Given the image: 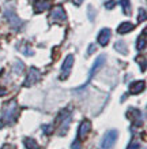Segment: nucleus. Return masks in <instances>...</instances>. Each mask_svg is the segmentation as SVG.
<instances>
[{"instance_id":"nucleus-1","label":"nucleus","mask_w":147,"mask_h":149,"mask_svg":"<svg viewBox=\"0 0 147 149\" xmlns=\"http://www.w3.org/2000/svg\"><path fill=\"white\" fill-rule=\"evenodd\" d=\"M18 116V104L17 100H10L4 103L3 111H1V123L7 126V125H12L15 119Z\"/></svg>"},{"instance_id":"nucleus-2","label":"nucleus","mask_w":147,"mask_h":149,"mask_svg":"<svg viewBox=\"0 0 147 149\" xmlns=\"http://www.w3.org/2000/svg\"><path fill=\"white\" fill-rule=\"evenodd\" d=\"M117 137H119V131L117 130H109L104 136L102 141H101V149H109L112 148L113 145L116 144Z\"/></svg>"},{"instance_id":"nucleus-3","label":"nucleus","mask_w":147,"mask_h":149,"mask_svg":"<svg viewBox=\"0 0 147 149\" xmlns=\"http://www.w3.org/2000/svg\"><path fill=\"white\" fill-rule=\"evenodd\" d=\"M72 66H74V55H68L67 58L64 59V63H63V66H61V75H60V79H66V78L70 75Z\"/></svg>"},{"instance_id":"nucleus-4","label":"nucleus","mask_w":147,"mask_h":149,"mask_svg":"<svg viewBox=\"0 0 147 149\" xmlns=\"http://www.w3.org/2000/svg\"><path fill=\"white\" fill-rule=\"evenodd\" d=\"M67 19V15H66V11L61 6H56L53 7L52 13H50V21L53 22H64Z\"/></svg>"},{"instance_id":"nucleus-5","label":"nucleus","mask_w":147,"mask_h":149,"mask_svg":"<svg viewBox=\"0 0 147 149\" xmlns=\"http://www.w3.org/2000/svg\"><path fill=\"white\" fill-rule=\"evenodd\" d=\"M41 79V72L37 70V68L31 67L29 70V74H27L26 77V81H25V86H31L34 85L36 82H38Z\"/></svg>"},{"instance_id":"nucleus-6","label":"nucleus","mask_w":147,"mask_h":149,"mask_svg":"<svg viewBox=\"0 0 147 149\" xmlns=\"http://www.w3.org/2000/svg\"><path fill=\"white\" fill-rule=\"evenodd\" d=\"M90 131H91V122H90V120H87V119H85L83 122L80 123L79 130H78V140H79V141L85 140L86 137L89 136Z\"/></svg>"},{"instance_id":"nucleus-7","label":"nucleus","mask_w":147,"mask_h":149,"mask_svg":"<svg viewBox=\"0 0 147 149\" xmlns=\"http://www.w3.org/2000/svg\"><path fill=\"white\" fill-rule=\"evenodd\" d=\"M6 18L8 19L10 25H11V27H14V29H19L21 25H22V21L17 17V14L14 13V10H10V8L6 10Z\"/></svg>"},{"instance_id":"nucleus-8","label":"nucleus","mask_w":147,"mask_h":149,"mask_svg":"<svg viewBox=\"0 0 147 149\" xmlns=\"http://www.w3.org/2000/svg\"><path fill=\"white\" fill-rule=\"evenodd\" d=\"M104 63H105V55H101V56H98L97 60L94 62V64H93V67H91V70H90V72H89V79H87V82H86V84H89V81L91 79V78H93V75L95 74V71H98L99 68L102 67ZM86 84H85V85H86ZM85 85H83V86H85ZM83 86H80V88H83ZM80 88H79V89H80Z\"/></svg>"},{"instance_id":"nucleus-9","label":"nucleus","mask_w":147,"mask_h":149,"mask_svg":"<svg viewBox=\"0 0 147 149\" xmlns=\"http://www.w3.org/2000/svg\"><path fill=\"white\" fill-rule=\"evenodd\" d=\"M127 116L132 120V123H134L135 126H140L142 125V113H140V111L136 108H129L128 109V115Z\"/></svg>"},{"instance_id":"nucleus-10","label":"nucleus","mask_w":147,"mask_h":149,"mask_svg":"<svg viewBox=\"0 0 147 149\" xmlns=\"http://www.w3.org/2000/svg\"><path fill=\"white\" fill-rule=\"evenodd\" d=\"M98 44L99 45H108V42H109V40H110V29H108V27H105V29H102L101 32H99V34H98Z\"/></svg>"},{"instance_id":"nucleus-11","label":"nucleus","mask_w":147,"mask_h":149,"mask_svg":"<svg viewBox=\"0 0 147 149\" xmlns=\"http://www.w3.org/2000/svg\"><path fill=\"white\" fill-rule=\"evenodd\" d=\"M144 81H135L132 82L131 85H129V93H132V95H139L140 92L144 91Z\"/></svg>"},{"instance_id":"nucleus-12","label":"nucleus","mask_w":147,"mask_h":149,"mask_svg":"<svg viewBox=\"0 0 147 149\" xmlns=\"http://www.w3.org/2000/svg\"><path fill=\"white\" fill-rule=\"evenodd\" d=\"M50 6H52V0H40V1H36V4H34V11L40 14L45 10H48Z\"/></svg>"},{"instance_id":"nucleus-13","label":"nucleus","mask_w":147,"mask_h":149,"mask_svg":"<svg viewBox=\"0 0 147 149\" xmlns=\"http://www.w3.org/2000/svg\"><path fill=\"white\" fill-rule=\"evenodd\" d=\"M131 30H134V25L131 22H123L120 23V26L117 27V33L119 34H125V33L131 32Z\"/></svg>"},{"instance_id":"nucleus-14","label":"nucleus","mask_w":147,"mask_h":149,"mask_svg":"<svg viewBox=\"0 0 147 149\" xmlns=\"http://www.w3.org/2000/svg\"><path fill=\"white\" fill-rule=\"evenodd\" d=\"M23 144L27 149H40V146H38V144H37V141L34 138H25Z\"/></svg>"},{"instance_id":"nucleus-15","label":"nucleus","mask_w":147,"mask_h":149,"mask_svg":"<svg viewBox=\"0 0 147 149\" xmlns=\"http://www.w3.org/2000/svg\"><path fill=\"white\" fill-rule=\"evenodd\" d=\"M144 47H146V30H143L142 36H139L138 41H136V48L139 51L144 49Z\"/></svg>"},{"instance_id":"nucleus-16","label":"nucleus","mask_w":147,"mask_h":149,"mask_svg":"<svg viewBox=\"0 0 147 149\" xmlns=\"http://www.w3.org/2000/svg\"><path fill=\"white\" fill-rule=\"evenodd\" d=\"M70 122H71V115H67L66 116V122L61 123V129H60V131H59V134L60 136H63V134H66L68 130V126H70Z\"/></svg>"},{"instance_id":"nucleus-17","label":"nucleus","mask_w":147,"mask_h":149,"mask_svg":"<svg viewBox=\"0 0 147 149\" xmlns=\"http://www.w3.org/2000/svg\"><path fill=\"white\" fill-rule=\"evenodd\" d=\"M115 49L119 51V52L123 55L127 54V45H125L124 41H117L116 44H115Z\"/></svg>"},{"instance_id":"nucleus-18","label":"nucleus","mask_w":147,"mask_h":149,"mask_svg":"<svg viewBox=\"0 0 147 149\" xmlns=\"http://www.w3.org/2000/svg\"><path fill=\"white\" fill-rule=\"evenodd\" d=\"M120 6L123 7V13L125 15L131 14V4H129V0H120Z\"/></svg>"},{"instance_id":"nucleus-19","label":"nucleus","mask_w":147,"mask_h":149,"mask_svg":"<svg viewBox=\"0 0 147 149\" xmlns=\"http://www.w3.org/2000/svg\"><path fill=\"white\" fill-rule=\"evenodd\" d=\"M144 19H146V11H144V10H140V11H139V17H138V21L139 22H143V21H144Z\"/></svg>"},{"instance_id":"nucleus-20","label":"nucleus","mask_w":147,"mask_h":149,"mask_svg":"<svg viewBox=\"0 0 147 149\" xmlns=\"http://www.w3.org/2000/svg\"><path fill=\"white\" fill-rule=\"evenodd\" d=\"M139 148H140V144L134 141V142H131V144L128 145V148H127V149H139Z\"/></svg>"},{"instance_id":"nucleus-21","label":"nucleus","mask_w":147,"mask_h":149,"mask_svg":"<svg viewBox=\"0 0 147 149\" xmlns=\"http://www.w3.org/2000/svg\"><path fill=\"white\" fill-rule=\"evenodd\" d=\"M115 4H116V1H113V0H109L106 4H105V7L110 10V8H113V7H115Z\"/></svg>"},{"instance_id":"nucleus-22","label":"nucleus","mask_w":147,"mask_h":149,"mask_svg":"<svg viewBox=\"0 0 147 149\" xmlns=\"http://www.w3.org/2000/svg\"><path fill=\"white\" fill-rule=\"evenodd\" d=\"M72 149H80V142L79 140H76L74 144H72Z\"/></svg>"},{"instance_id":"nucleus-23","label":"nucleus","mask_w":147,"mask_h":149,"mask_svg":"<svg viewBox=\"0 0 147 149\" xmlns=\"http://www.w3.org/2000/svg\"><path fill=\"white\" fill-rule=\"evenodd\" d=\"M6 93H7V91H6L4 88H0V96H4Z\"/></svg>"},{"instance_id":"nucleus-24","label":"nucleus","mask_w":147,"mask_h":149,"mask_svg":"<svg viewBox=\"0 0 147 149\" xmlns=\"http://www.w3.org/2000/svg\"><path fill=\"white\" fill-rule=\"evenodd\" d=\"M94 52V45H90V48H89V55H91Z\"/></svg>"},{"instance_id":"nucleus-25","label":"nucleus","mask_w":147,"mask_h":149,"mask_svg":"<svg viewBox=\"0 0 147 149\" xmlns=\"http://www.w3.org/2000/svg\"><path fill=\"white\" fill-rule=\"evenodd\" d=\"M82 1H83V0H74V3H75L76 6H79L80 3H82Z\"/></svg>"},{"instance_id":"nucleus-26","label":"nucleus","mask_w":147,"mask_h":149,"mask_svg":"<svg viewBox=\"0 0 147 149\" xmlns=\"http://www.w3.org/2000/svg\"><path fill=\"white\" fill-rule=\"evenodd\" d=\"M30 1H36V0H30Z\"/></svg>"}]
</instances>
